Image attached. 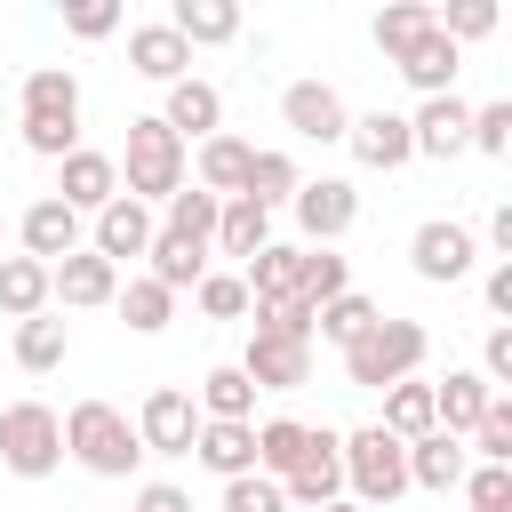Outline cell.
I'll use <instances>...</instances> for the list:
<instances>
[{"instance_id":"1","label":"cell","mask_w":512,"mask_h":512,"mask_svg":"<svg viewBox=\"0 0 512 512\" xmlns=\"http://www.w3.org/2000/svg\"><path fill=\"white\" fill-rule=\"evenodd\" d=\"M344 352V384H360V392H384V384H400V376H416L424 368V352H432V336L416 328V320H368L352 344H336Z\"/></svg>"},{"instance_id":"2","label":"cell","mask_w":512,"mask_h":512,"mask_svg":"<svg viewBox=\"0 0 512 512\" xmlns=\"http://www.w3.org/2000/svg\"><path fill=\"white\" fill-rule=\"evenodd\" d=\"M64 456H72L80 472H96V480H128V472L144 464V440H136V424H128L112 400H80V408L64 416Z\"/></svg>"},{"instance_id":"3","label":"cell","mask_w":512,"mask_h":512,"mask_svg":"<svg viewBox=\"0 0 512 512\" xmlns=\"http://www.w3.org/2000/svg\"><path fill=\"white\" fill-rule=\"evenodd\" d=\"M336 456H344V488L376 512L392 496H408V440L384 432V424H360V432H336Z\"/></svg>"},{"instance_id":"4","label":"cell","mask_w":512,"mask_h":512,"mask_svg":"<svg viewBox=\"0 0 512 512\" xmlns=\"http://www.w3.org/2000/svg\"><path fill=\"white\" fill-rule=\"evenodd\" d=\"M184 184V136L160 120V112H144V120H128V152H120V192H136V200H168Z\"/></svg>"},{"instance_id":"5","label":"cell","mask_w":512,"mask_h":512,"mask_svg":"<svg viewBox=\"0 0 512 512\" xmlns=\"http://www.w3.org/2000/svg\"><path fill=\"white\" fill-rule=\"evenodd\" d=\"M0 464L16 480H48L64 464V416L48 400H8L0 408Z\"/></svg>"},{"instance_id":"6","label":"cell","mask_w":512,"mask_h":512,"mask_svg":"<svg viewBox=\"0 0 512 512\" xmlns=\"http://www.w3.org/2000/svg\"><path fill=\"white\" fill-rule=\"evenodd\" d=\"M192 432H200V400H192L184 384H152L144 408H136L144 456H192Z\"/></svg>"},{"instance_id":"7","label":"cell","mask_w":512,"mask_h":512,"mask_svg":"<svg viewBox=\"0 0 512 512\" xmlns=\"http://www.w3.org/2000/svg\"><path fill=\"white\" fill-rule=\"evenodd\" d=\"M408 264H416V280H432V288H456V280L480 264V240H472L456 216H432V224H416V240H408Z\"/></svg>"},{"instance_id":"8","label":"cell","mask_w":512,"mask_h":512,"mask_svg":"<svg viewBox=\"0 0 512 512\" xmlns=\"http://www.w3.org/2000/svg\"><path fill=\"white\" fill-rule=\"evenodd\" d=\"M288 208H296V232H304V240H344V232L360 224V192H352L344 176H304V184L288 192Z\"/></svg>"},{"instance_id":"9","label":"cell","mask_w":512,"mask_h":512,"mask_svg":"<svg viewBox=\"0 0 512 512\" xmlns=\"http://www.w3.org/2000/svg\"><path fill=\"white\" fill-rule=\"evenodd\" d=\"M112 288H120V264L96 256L88 240L48 264V304H64V312H96V304H112Z\"/></svg>"},{"instance_id":"10","label":"cell","mask_w":512,"mask_h":512,"mask_svg":"<svg viewBox=\"0 0 512 512\" xmlns=\"http://www.w3.org/2000/svg\"><path fill=\"white\" fill-rule=\"evenodd\" d=\"M240 368H248V384H256V392H296V384H312V336H272V328H248Z\"/></svg>"},{"instance_id":"11","label":"cell","mask_w":512,"mask_h":512,"mask_svg":"<svg viewBox=\"0 0 512 512\" xmlns=\"http://www.w3.org/2000/svg\"><path fill=\"white\" fill-rule=\"evenodd\" d=\"M280 488H288V512H320L328 496H344V456H336V432H328V424H312V440H304V456L280 472Z\"/></svg>"},{"instance_id":"12","label":"cell","mask_w":512,"mask_h":512,"mask_svg":"<svg viewBox=\"0 0 512 512\" xmlns=\"http://www.w3.org/2000/svg\"><path fill=\"white\" fill-rule=\"evenodd\" d=\"M280 120H288V136H304V144H344V96L328 88V80H288L280 88Z\"/></svg>"},{"instance_id":"13","label":"cell","mask_w":512,"mask_h":512,"mask_svg":"<svg viewBox=\"0 0 512 512\" xmlns=\"http://www.w3.org/2000/svg\"><path fill=\"white\" fill-rule=\"evenodd\" d=\"M408 136H416V160H456L464 136H472V104L456 88H440V96H424L408 112Z\"/></svg>"},{"instance_id":"14","label":"cell","mask_w":512,"mask_h":512,"mask_svg":"<svg viewBox=\"0 0 512 512\" xmlns=\"http://www.w3.org/2000/svg\"><path fill=\"white\" fill-rule=\"evenodd\" d=\"M152 200H136V192H112L104 208H96V232H88V248L96 256H112V264H128V256H144L152 248Z\"/></svg>"},{"instance_id":"15","label":"cell","mask_w":512,"mask_h":512,"mask_svg":"<svg viewBox=\"0 0 512 512\" xmlns=\"http://www.w3.org/2000/svg\"><path fill=\"white\" fill-rule=\"evenodd\" d=\"M344 144H352V160H360V168H384V176L416 160L408 112H360V120H344Z\"/></svg>"},{"instance_id":"16","label":"cell","mask_w":512,"mask_h":512,"mask_svg":"<svg viewBox=\"0 0 512 512\" xmlns=\"http://www.w3.org/2000/svg\"><path fill=\"white\" fill-rule=\"evenodd\" d=\"M112 192H120V160H112V152H88V144H72V152L56 160V200H72L80 216H96Z\"/></svg>"},{"instance_id":"17","label":"cell","mask_w":512,"mask_h":512,"mask_svg":"<svg viewBox=\"0 0 512 512\" xmlns=\"http://www.w3.org/2000/svg\"><path fill=\"white\" fill-rule=\"evenodd\" d=\"M192 456H200L216 480H232V472H256V416H200V432H192Z\"/></svg>"},{"instance_id":"18","label":"cell","mask_w":512,"mask_h":512,"mask_svg":"<svg viewBox=\"0 0 512 512\" xmlns=\"http://www.w3.org/2000/svg\"><path fill=\"white\" fill-rule=\"evenodd\" d=\"M392 64H400V80H408L416 96H440V88H456V64H464V48H456L440 24H424V32H416V40L392 56Z\"/></svg>"},{"instance_id":"19","label":"cell","mask_w":512,"mask_h":512,"mask_svg":"<svg viewBox=\"0 0 512 512\" xmlns=\"http://www.w3.org/2000/svg\"><path fill=\"white\" fill-rule=\"evenodd\" d=\"M16 240H24V256L56 264V256H72V248H80V208H72V200H56V192H40V200L24 208V224H16Z\"/></svg>"},{"instance_id":"20","label":"cell","mask_w":512,"mask_h":512,"mask_svg":"<svg viewBox=\"0 0 512 512\" xmlns=\"http://www.w3.org/2000/svg\"><path fill=\"white\" fill-rule=\"evenodd\" d=\"M464 464H472V448H464V432H416L408 440V488H432V496H448L456 480H464Z\"/></svg>"},{"instance_id":"21","label":"cell","mask_w":512,"mask_h":512,"mask_svg":"<svg viewBox=\"0 0 512 512\" xmlns=\"http://www.w3.org/2000/svg\"><path fill=\"white\" fill-rule=\"evenodd\" d=\"M128 72H144V80H184L192 72V40L176 32V24H136L128 32Z\"/></svg>"},{"instance_id":"22","label":"cell","mask_w":512,"mask_h":512,"mask_svg":"<svg viewBox=\"0 0 512 512\" xmlns=\"http://www.w3.org/2000/svg\"><path fill=\"white\" fill-rule=\"evenodd\" d=\"M160 120L184 136V144H200V136H216L224 128V96H216V80H168V104H160Z\"/></svg>"},{"instance_id":"23","label":"cell","mask_w":512,"mask_h":512,"mask_svg":"<svg viewBox=\"0 0 512 512\" xmlns=\"http://www.w3.org/2000/svg\"><path fill=\"white\" fill-rule=\"evenodd\" d=\"M488 400H496V384H488L480 368H448V376L432 384V424H440V432H472Z\"/></svg>"},{"instance_id":"24","label":"cell","mask_w":512,"mask_h":512,"mask_svg":"<svg viewBox=\"0 0 512 512\" xmlns=\"http://www.w3.org/2000/svg\"><path fill=\"white\" fill-rule=\"evenodd\" d=\"M248 160H256V144L232 136V128H216V136H200V152H192V184H208V192H240V184H248Z\"/></svg>"},{"instance_id":"25","label":"cell","mask_w":512,"mask_h":512,"mask_svg":"<svg viewBox=\"0 0 512 512\" xmlns=\"http://www.w3.org/2000/svg\"><path fill=\"white\" fill-rule=\"evenodd\" d=\"M272 240V208L264 200H248V192H224V208H216V256H256Z\"/></svg>"},{"instance_id":"26","label":"cell","mask_w":512,"mask_h":512,"mask_svg":"<svg viewBox=\"0 0 512 512\" xmlns=\"http://www.w3.org/2000/svg\"><path fill=\"white\" fill-rule=\"evenodd\" d=\"M24 120H80V80H72V64H40V72H24Z\"/></svg>"},{"instance_id":"27","label":"cell","mask_w":512,"mask_h":512,"mask_svg":"<svg viewBox=\"0 0 512 512\" xmlns=\"http://www.w3.org/2000/svg\"><path fill=\"white\" fill-rule=\"evenodd\" d=\"M168 24H176L192 48H224V40H240V0H176Z\"/></svg>"},{"instance_id":"28","label":"cell","mask_w":512,"mask_h":512,"mask_svg":"<svg viewBox=\"0 0 512 512\" xmlns=\"http://www.w3.org/2000/svg\"><path fill=\"white\" fill-rule=\"evenodd\" d=\"M144 256H152V280H160V288H176V296L208 272V248H200V240H184V232H168V224L152 232V248H144Z\"/></svg>"},{"instance_id":"29","label":"cell","mask_w":512,"mask_h":512,"mask_svg":"<svg viewBox=\"0 0 512 512\" xmlns=\"http://www.w3.org/2000/svg\"><path fill=\"white\" fill-rule=\"evenodd\" d=\"M112 304H120V320H128L136 336H160V328L176 320V288H160L152 272H136L128 288H112Z\"/></svg>"},{"instance_id":"30","label":"cell","mask_w":512,"mask_h":512,"mask_svg":"<svg viewBox=\"0 0 512 512\" xmlns=\"http://www.w3.org/2000/svg\"><path fill=\"white\" fill-rule=\"evenodd\" d=\"M64 352H72L64 320H48V312H24V320H16V368H24V376H48V368H64Z\"/></svg>"},{"instance_id":"31","label":"cell","mask_w":512,"mask_h":512,"mask_svg":"<svg viewBox=\"0 0 512 512\" xmlns=\"http://www.w3.org/2000/svg\"><path fill=\"white\" fill-rule=\"evenodd\" d=\"M160 208H168V232H184V240L208 248V240H216V208H224V192H208V184H176ZM208 256H216V248H208Z\"/></svg>"},{"instance_id":"32","label":"cell","mask_w":512,"mask_h":512,"mask_svg":"<svg viewBox=\"0 0 512 512\" xmlns=\"http://www.w3.org/2000/svg\"><path fill=\"white\" fill-rule=\"evenodd\" d=\"M0 312H8V320L48 312V264H40V256H0Z\"/></svg>"},{"instance_id":"33","label":"cell","mask_w":512,"mask_h":512,"mask_svg":"<svg viewBox=\"0 0 512 512\" xmlns=\"http://www.w3.org/2000/svg\"><path fill=\"white\" fill-rule=\"evenodd\" d=\"M336 288H352V264L336 256V240H312V248H296V296H336Z\"/></svg>"},{"instance_id":"34","label":"cell","mask_w":512,"mask_h":512,"mask_svg":"<svg viewBox=\"0 0 512 512\" xmlns=\"http://www.w3.org/2000/svg\"><path fill=\"white\" fill-rule=\"evenodd\" d=\"M368 320H376V304H368L360 288H336V296H320V304H312V336H328V344H352Z\"/></svg>"},{"instance_id":"35","label":"cell","mask_w":512,"mask_h":512,"mask_svg":"<svg viewBox=\"0 0 512 512\" xmlns=\"http://www.w3.org/2000/svg\"><path fill=\"white\" fill-rule=\"evenodd\" d=\"M384 432H400V440L432 432V384H424V376H400V384H384Z\"/></svg>"},{"instance_id":"36","label":"cell","mask_w":512,"mask_h":512,"mask_svg":"<svg viewBox=\"0 0 512 512\" xmlns=\"http://www.w3.org/2000/svg\"><path fill=\"white\" fill-rule=\"evenodd\" d=\"M240 280H248V296H288L296 288V248L288 240H264L256 256H240Z\"/></svg>"},{"instance_id":"37","label":"cell","mask_w":512,"mask_h":512,"mask_svg":"<svg viewBox=\"0 0 512 512\" xmlns=\"http://www.w3.org/2000/svg\"><path fill=\"white\" fill-rule=\"evenodd\" d=\"M200 416H256V384H248V368H240V360L200 376Z\"/></svg>"},{"instance_id":"38","label":"cell","mask_w":512,"mask_h":512,"mask_svg":"<svg viewBox=\"0 0 512 512\" xmlns=\"http://www.w3.org/2000/svg\"><path fill=\"white\" fill-rule=\"evenodd\" d=\"M304 440H312V424H296V416H272V424H256V472H288L296 456H304Z\"/></svg>"},{"instance_id":"39","label":"cell","mask_w":512,"mask_h":512,"mask_svg":"<svg viewBox=\"0 0 512 512\" xmlns=\"http://www.w3.org/2000/svg\"><path fill=\"white\" fill-rule=\"evenodd\" d=\"M432 24H440L456 48H472V40H488V32L504 24V8H496V0H440V8H432Z\"/></svg>"},{"instance_id":"40","label":"cell","mask_w":512,"mask_h":512,"mask_svg":"<svg viewBox=\"0 0 512 512\" xmlns=\"http://www.w3.org/2000/svg\"><path fill=\"white\" fill-rule=\"evenodd\" d=\"M296 184H304V176H296V160H288V152H256L240 192H248V200H264V208H288V192H296Z\"/></svg>"},{"instance_id":"41","label":"cell","mask_w":512,"mask_h":512,"mask_svg":"<svg viewBox=\"0 0 512 512\" xmlns=\"http://www.w3.org/2000/svg\"><path fill=\"white\" fill-rule=\"evenodd\" d=\"M248 328H272V336H312V296H248Z\"/></svg>"},{"instance_id":"42","label":"cell","mask_w":512,"mask_h":512,"mask_svg":"<svg viewBox=\"0 0 512 512\" xmlns=\"http://www.w3.org/2000/svg\"><path fill=\"white\" fill-rule=\"evenodd\" d=\"M464 440H472V456H480V464H512V400L496 392V400L480 408V424H472Z\"/></svg>"},{"instance_id":"43","label":"cell","mask_w":512,"mask_h":512,"mask_svg":"<svg viewBox=\"0 0 512 512\" xmlns=\"http://www.w3.org/2000/svg\"><path fill=\"white\" fill-rule=\"evenodd\" d=\"M424 24H432V8H416V0H384L368 32H376V48H384V56H400V48H408Z\"/></svg>"},{"instance_id":"44","label":"cell","mask_w":512,"mask_h":512,"mask_svg":"<svg viewBox=\"0 0 512 512\" xmlns=\"http://www.w3.org/2000/svg\"><path fill=\"white\" fill-rule=\"evenodd\" d=\"M192 296H200L208 320H248V280H240V272H200Z\"/></svg>"},{"instance_id":"45","label":"cell","mask_w":512,"mask_h":512,"mask_svg":"<svg viewBox=\"0 0 512 512\" xmlns=\"http://www.w3.org/2000/svg\"><path fill=\"white\" fill-rule=\"evenodd\" d=\"M464 504L472 512H512V464H464Z\"/></svg>"},{"instance_id":"46","label":"cell","mask_w":512,"mask_h":512,"mask_svg":"<svg viewBox=\"0 0 512 512\" xmlns=\"http://www.w3.org/2000/svg\"><path fill=\"white\" fill-rule=\"evenodd\" d=\"M224 512H288V488L272 472H232L224 480Z\"/></svg>"},{"instance_id":"47","label":"cell","mask_w":512,"mask_h":512,"mask_svg":"<svg viewBox=\"0 0 512 512\" xmlns=\"http://www.w3.org/2000/svg\"><path fill=\"white\" fill-rule=\"evenodd\" d=\"M48 8L64 16L72 40H112L120 32V0H48Z\"/></svg>"},{"instance_id":"48","label":"cell","mask_w":512,"mask_h":512,"mask_svg":"<svg viewBox=\"0 0 512 512\" xmlns=\"http://www.w3.org/2000/svg\"><path fill=\"white\" fill-rule=\"evenodd\" d=\"M464 152H488V160L512 152V104H504V96H496V104H472V136H464Z\"/></svg>"},{"instance_id":"49","label":"cell","mask_w":512,"mask_h":512,"mask_svg":"<svg viewBox=\"0 0 512 512\" xmlns=\"http://www.w3.org/2000/svg\"><path fill=\"white\" fill-rule=\"evenodd\" d=\"M80 144V120H24V152H40V160H64Z\"/></svg>"},{"instance_id":"50","label":"cell","mask_w":512,"mask_h":512,"mask_svg":"<svg viewBox=\"0 0 512 512\" xmlns=\"http://www.w3.org/2000/svg\"><path fill=\"white\" fill-rule=\"evenodd\" d=\"M480 376H488L496 392L512 384V320H496V328H488V344H480Z\"/></svg>"},{"instance_id":"51","label":"cell","mask_w":512,"mask_h":512,"mask_svg":"<svg viewBox=\"0 0 512 512\" xmlns=\"http://www.w3.org/2000/svg\"><path fill=\"white\" fill-rule=\"evenodd\" d=\"M128 512H192V496H184V488H176V480H144V488H136V504H128Z\"/></svg>"},{"instance_id":"52","label":"cell","mask_w":512,"mask_h":512,"mask_svg":"<svg viewBox=\"0 0 512 512\" xmlns=\"http://www.w3.org/2000/svg\"><path fill=\"white\" fill-rule=\"evenodd\" d=\"M480 296H488V312H496V320H512V256H496V264H488V288H480Z\"/></svg>"},{"instance_id":"53","label":"cell","mask_w":512,"mask_h":512,"mask_svg":"<svg viewBox=\"0 0 512 512\" xmlns=\"http://www.w3.org/2000/svg\"><path fill=\"white\" fill-rule=\"evenodd\" d=\"M488 240H496V248H504V256H512V200H504V208H496V216H488Z\"/></svg>"},{"instance_id":"54","label":"cell","mask_w":512,"mask_h":512,"mask_svg":"<svg viewBox=\"0 0 512 512\" xmlns=\"http://www.w3.org/2000/svg\"><path fill=\"white\" fill-rule=\"evenodd\" d=\"M320 512H368V504H360V496H328Z\"/></svg>"},{"instance_id":"55","label":"cell","mask_w":512,"mask_h":512,"mask_svg":"<svg viewBox=\"0 0 512 512\" xmlns=\"http://www.w3.org/2000/svg\"><path fill=\"white\" fill-rule=\"evenodd\" d=\"M416 8H440V0H416Z\"/></svg>"}]
</instances>
